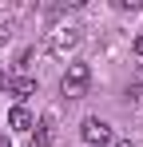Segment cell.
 <instances>
[{"label": "cell", "mask_w": 143, "mask_h": 147, "mask_svg": "<svg viewBox=\"0 0 143 147\" xmlns=\"http://www.w3.org/2000/svg\"><path fill=\"white\" fill-rule=\"evenodd\" d=\"M115 147H131V139H119V143H115Z\"/></svg>", "instance_id": "8fae6325"}, {"label": "cell", "mask_w": 143, "mask_h": 147, "mask_svg": "<svg viewBox=\"0 0 143 147\" xmlns=\"http://www.w3.org/2000/svg\"><path fill=\"white\" fill-rule=\"evenodd\" d=\"M4 84H8V72H4V68H0V88H4Z\"/></svg>", "instance_id": "30bf717a"}, {"label": "cell", "mask_w": 143, "mask_h": 147, "mask_svg": "<svg viewBox=\"0 0 143 147\" xmlns=\"http://www.w3.org/2000/svg\"><path fill=\"white\" fill-rule=\"evenodd\" d=\"M56 143V115H40V123H32L28 131V147H52Z\"/></svg>", "instance_id": "277c9868"}, {"label": "cell", "mask_w": 143, "mask_h": 147, "mask_svg": "<svg viewBox=\"0 0 143 147\" xmlns=\"http://www.w3.org/2000/svg\"><path fill=\"white\" fill-rule=\"evenodd\" d=\"M4 88H8L16 99H28L32 92H36V80H32V76H8V84H4Z\"/></svg>", "instance_id": "5b68a950"}, {"label": "cell", "mask_w": 143, "mask_h": 147, "mask_svg": "<svg viewBox=\"0 0 143 147\" xmlns=\"http://www.w3.org/2000/svg\"><path fill=\"white\" fill-rule=\"evenodd\" d=\"M135 52H139V60H143V36H139V40H135Z\"/></svg>", "instance_id": "9c48e42d"}, {"label": "cell", "mask_w": 143, "mask_h": 147, "mask_svg": "<svg viewBox=\"0 0 143 147\" xmlns=\"http://www.w3.org/2000/svg\"><path fill=\"white\" fill-rule=\"evenodd\" d=\"M0 147H12V143H8V139H0Z\"/></svg>", "instance_id": "7c38bea8"}, {"label": "cell", "mask_w": 143, "mask_h": 147, "mask_svg": "<svg viewBox=\"0 0 143 147\" xmlns=\"http://www.w3.org/2000/svg\"><path fill=\"white\" fill-rule=\"evenodd\" d=\"M80 40H84V28H76V24H56L52 32H48V52L68 56V52L80 48Z\"/></svg>", "instance_id": "7a4b0ae2"}, {"label": "cell", "mask_w": 143, "mask_h": 147, "mask_svg": "<svg viewBox=\"0 0 143 147\" xmlns=\"http://www.w3.org/2000/svg\"><path fill=\"white\" fill-rule=\"evenodd\" d=\"M80 135H84V143H88V147H107V143H111V127L99 119V115H88L84 127H80Z\"/></svg>", "instance_id": "3957f363"}, {"label": "cell", "mask_w": 143, "mask_h": 147, "mask_svg": "<svg viewBox=\"0 0 143 147\" xmlns=\"http://www.w3.org/2000/svg\"><path fill=\"white\" fill-rule=\"evenodd\" d=\"M139 76H143V60H139Z\"/></svg>", "instance_id": "4fadbf2b"}, {"label": "cell", "mask_w": 143, "mask_h": 147, "mask_svg": "<svg viewBox=\"0 0 143 147\" xmlns=\"http://www.w3.org/2000/svg\"><path fill=\"white\" fill-rule=\"evenodd\" d=\"M88 88H92V68H88V64H68V72H64V80H60L64 99L88 96Z\"/></svg>", "instance_id": "6da1fadb"}, {"label": "cell", "mask_w": 143, "mask_h": 147, "mask_svg": "<svg viewBox=\"0 0 143 147\" xmlns=\"http://www.w3.org/2000/svg\"><path fill=\"white\" fill-rule=\"evenodd\" d=\"M28 64H32V48H24L20 56H16V68H20V72H24V68H28Z\"/></svg>", "instance_id": "52a82bcc"}, {"label": "cell", "mask_w": 143, "mask_h": 147, "mask_svg": "<svg viewBox=\"0 0 143 147\" xmlns=\"http://www.w3.org/2000/svg\"><path fill=\"white\" fill-rule=\"evenodd\" d=\"M8 36H12V28H8V24H0V48L8 44Z\"/></svg>", "instance_id": "ba28073f"}, {"label": "cell", "mask_w": 143, "mask_h": 147, "mask_svg": "<svg viewBox=\"0 0 143 147\" xmlns=\"http://www.w3.org/2000/svg\"><path fill=\"white\" fill-rule=\"evenodd\" d=\"M8 127H12V131H32V115H28V107L16 103V107L8 111Z\"/></svg>", "instance_id": "8992f818"}]
</instances>
